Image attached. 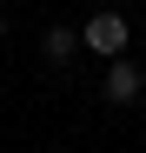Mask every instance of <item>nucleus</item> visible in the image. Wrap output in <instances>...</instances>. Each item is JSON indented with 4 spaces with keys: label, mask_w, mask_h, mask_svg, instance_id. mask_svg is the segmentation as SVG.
<instances>
[{
    "label": "nucleus",
    "mask_w": 146,
    "mask_h": 153,
    "mask_svg": "<svg viewBox=\"0 0 146 153\" xmlns=\"http://www.w3.org/2000/svg\"><path fill=\"white\" fill-rule=\"evenodd\" d=\"M80 47H86V53H100V60H126V13L100 7V13L80 27Z\"/></svg>",
    "instance_id": "obj_1"
},
{
    "label": "nucleus",
    "mask_w": 146,
    "mask_h": 153,
    "mask_svg": "<svg viewBox=\"0 0 146 153\" xmlns=\"http://www.w3.org/2000/svg\"><path fill=\"white\" fill-rule=\"evenodd\" d=\"M106 100L113 107H133L139 100V67L133 60H106Z\"/></svg>",
    "instance_id": "obj_2"
},
{
    "label": "nucleus",
    "mask_w": 146,
    "mask_h": 153,
    "mask_svg": "<svg viewBox=\"0 0 146 153\" xmlns=\"http://www.w3.org/2000/svg\"><path fill=\"white\" fill-rule=\"evenodd\" d=\"M40 53L53 60V67H66L73 53H80V33H73V27H46V40H40Z\"/></svg>",
    "instance_id": "obj_3"
},
{
    "label": "nucleus",
    "mask_w": 146,
    "mask_h": 153,
    "mask_svg": "<svg viewBox=\"0 0 146 153\" xmlns=\"http://www.w3.org/2000/svg\"><path fill=\"white\" fill-rule=\"evenodd\" d=\"M0 33H7V13H0Z\"/></svg>",
    "instance_id": "obj_4"
}]
</instances>
